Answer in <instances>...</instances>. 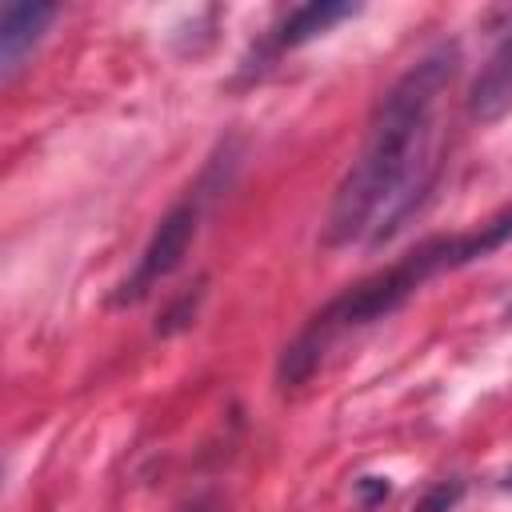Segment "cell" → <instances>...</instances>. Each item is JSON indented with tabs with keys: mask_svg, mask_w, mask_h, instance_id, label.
I'll return each instance as SVG.
<instances>
[{
	"mask_svg": "<svg viewBox=\"0 0 512 512\" xmlns=\"http://www.w3.org/2000/svg\"><path fill=\"white\" fill-rule=\"evenodd\" d=\"M456 72H460V44L440 40L420 60H412L396 76V84L380 96L368 120L364 148L332 196L324 220L328 248H344L360 236L372 248H380L432 196L440 168L432 152V112Z\"/></svg>",
	"mask_w": 512,
	"mask_h": 512,
	"instance_id": "6da1fadb",
	"label": "cell"
},
{
	"mask_svg": "<svg viewBox=\"0 0 512 512\" xmlns=\"http://www.w3.org/2000/svg\"><path fill=\"white\" fill-rule=\"evenodd\" d=\"M512 240V208H504L500 216H492L488 224L472 228V232H456V236H432L424 244H416L412 252H404L396 264H388L384 272H372L364 276L360 284H352L348 292H340L336 300H328L304 328L300 336L280 352V364H276V380L284 388H296L304 384L324 352L336 344V336L352 332V328H364L372 320H384L392 316L396 308H404V300L424 288L432 276L440 272H456L464 264H476L484 260L488 252L504 248Z\"/></svg>",
	"mask_w": 512,
	"mask_h": 512,
	"instance_id": "7a4b0ae2",
	"label": "cell"
},
{
	"mask_svg": "<svg viewBox=\"0 0 512 512\" xmlns=\"http://www.w3.org/2000/svg\"><path fill=\"white\" fill-rule=\"evenodd\" d=\"M196 228H200V204H196V200H180L176 208H168L164 220L156 224L152 240L144 244L136 272L112 292L108 304H112V308H128V304L144 300L152 284H160L164 276H172V272L184 264V256H188V248H192V240H196Z\"/></svg>",
	"mask_w": 512,
	"mask_h": 512,
	"instance_id": "3957f363",
	"label": "cell"
},
{
	"mask_svg": "<svg viewBox=\"0 0 512 512\" xmlns=\"http://www.w3.org/2000/svg\"><path fill=\"white\" fill-rule=\"evenodd\" d=\"M56 20V4L8 0L0 8V80H12Z\"/></svg>",
	"mask_w": 512,
	"mask_h": 512,
	"instance_id": "277c9868",
	"label": "cell"
},
{
	"mask_svg": "<svg viewBox=\"0 0 512 512\" xmlns=\"http://www.w3.org/2000/svg\"><path fill=\"white\" fill-rule=\"evenodd\" d=\"M508 112H512V28L492 48L488 64L476 72V80L468 88V116L476 124H496Z\"/></svg>",
	"mask_w": 512,
	"mask_h": 512,
	"instance_id": "5b68a950",
	"label": "cell"
},
{
	"mask_svg": "<svg viewBox=\"0 0 512 512\" xmlns=\"http://www.w3.org/2000/svg\"><path fill=\"white\" fill-rule=\"evenodd\" d=\"M356 12H360V4H352V0H308V4L292 8V12L280 20V28H276V48H300V44L316 40L320 32H328L332 24L352 20Z\"/></svg>",
	"mask_w": 512,
	"mask_h": 512,
	"instance_id": "8992f818",
	"label": "cell"
},
{
	"mask_svg": "<svg viewBox=\"0 0 512 512\" xmlns=\"http://www.w3.org/2000/svg\"><path fill=\"white\" fill-rule=\"evenodd\" d=\"M200 300H204V280H196V288H188L184 296L172 300V308L160 316L156 324V336H176V332H188L196 324V312H200Z\"/></svg>",
	"mask_w": 512,
	"mask_h": 512,
	"instance_id": "52a82bcc",
	"label": "cell"
},
{
	"mask_svg": "<svg viewBox=\"0 0 512 512\" xmlns=\"http://www.w3.org/2000/svg\"><path fill=\"white\" fill-rule=\"evenodd\" d=\"M460 496H464V480H440V484H432L420 500H416V512H452L456 504H460Z\"/></svg>",
	"mask_w": 512,
	"mask_h": 512,
	"instance_id": "ba28073f",
	"label": "cell"
},
{
	"mask_svg": "<svg viewBox=\"0 0 512 512\" xmlns=\"http://www.w3.org/2000/svg\"><path fill=\"white\" fill-rule=\"evenodd\" d=\"M388 496H392L388 476H360V480H356V500H360L364 508H376V504H384Z\"/></svg>",
	"mask_w": 512,
	"mask_h": 512,
	"instance_id": "9c48e42d",
	"label": "cell"
},
{
	"mask_svg": "<svg viewBox=\"0 0 512 512\" xmlns=\"http://www.w3.org/2000/svg\"><path fill=\"white\" fill-rule=\"evenodd\" d=\"M504 484H508V492H512V472H508V480H504Z\"/></svg>",
	"mask_w": 512,
	"mask_h": 512,
	"instance_id": "30bf717a",
	"label": "cell"
},
{
	"mask_svg": "<svg viewBox=\"0 0 512 512\" xmlns=\"http://www.w3.org/2000/svg\"><path fill=\"white\" fill-rule=\"evenodd\" d=\"M508 320H512V308H508Z\"/></svg>",
	"mask_w": 512,
	"mask_h": 512,
	"instance_id": "8fae6325",
	"label": "cell"
},
{
	"mask_svg": "<svg viewBox=\"0 0 512 512\" xmlns=\"http://www.w3.org/2000/svg\"><path fill=\"white\" fill-rule=\"evenodd\" d=\"M192 512H204V508H192Z\"/></svg>",
	"mask_w": 512,
	"mask_h": 512,
	"instance_id": "7c38bea8",
	"label": "cell"
}]
</instances>
